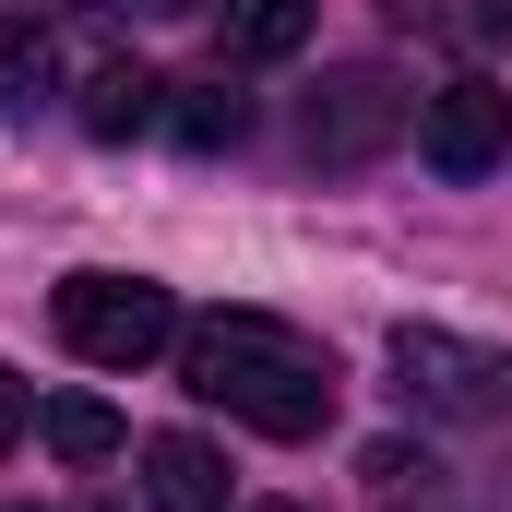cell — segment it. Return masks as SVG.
Listing matches in <instances>:
<instances>
[{"instance_id": "cell-1", "label": "cell", "mask_w": 512, "mask_h": 512, "mask_svg": "<svg viewBox=\"0 0 512 512\" xmlns=\"http://www.w3.org/2000/svg\"><path fill=\"white\" fill-rule=\"evenodd\" d=\"M179 382L203 405H227L262 441H310L334 417V358L262 310H215V322H179Z\"/></svg>"}, {"instance_id": "cell-2", "label": "cell", "mask_w": 512, "mask_h": 512, "mask_svg": "<svg viewBox=\"0 0 512 512\" xmlns=\"http://www.w3.org/2000/svg\"><path fill=\"white\" fill-rule=\"evenodd\" d=\"M48 322H60V346L96 358V370H143V358L179 346V298L143 286V274H72V286L48 298Z\"/></svg>"}, {"instance_id": "cell-3", "label": "cell", "mask_w": 512, "mask_h": 512, "mask_svg": "<svg viewBox=\"0 0 512 512\" xmlns=\"http://www.w3.org/2000/svg\"><path fill=\"white\" fill-rule=\"evenodd\" d=\"M393 370H405V405H429V417H453V429L512 417V358L441 334V322H405V334H393Z\"/></svg>"}, {"instance_id": "cell-4", "label": "cell", "mask_w": 512, "mask_h": 512, "mask_svg": "<svg viewBox=\"0 0 512 512\" xmlns=\"http://www.w3.org/2000/svg\"><path fill=\"white\" fill-rule=\"evenodd\" d=\"M417 120V96L393 84L382 60H346V72H322V96H310V167H370L393 155Z\"/></svg>"}, {"instance_id": "cell-5", "label": "cell", "mask_w": 512, "mask_h": 512, "mask_svg": "<svg viewBox=\"0 0 512 512\" xmlns=\"http://www.w3.org/2000/svg\"><path fill=\"white\" fill-rule=\"evenodd\" d=\"M417 155H429L441 179H477V167H501V155H512V96L489 84V72L441 84V96L417 108Z\"/></svg>"}, {"instance_id": "cell-6", "label": "cell", "mask_w": 512, "mask_h": 512, "mask_svg": "<svg viewBox=\"0 0 512 512\" xmlns=\"http://www.w3.org/2000/svg\"><path fill=\"white\" fill-rule=\"evenodd\" d=\"M143 501H155V512H227V453L191 441V429L143 441Z\"/></svg>"}, {"instance_id": "cell-7", "label": "cell", "mask_w": 512, "mask_h": 512, "mask_svg": "<svg viewBox=\"0 0 512 512\" xmlns=\"http://www.w3.org/2000/svg\"><path fill=\"white\" fill-rule=\"evenodd\" d=\"M155 96H167V84H155L143 60H108V72L84 84V131H96V143H131V131H155Z\"/></svg>"}, {"instance_id": "cell-8", "label": "cell", "mask_w": 512, "mask_h": 512, "mask_svg": "<svg viewBox=\"0 0 512 512\" xmlns=\"http://www.w3.org/2000/svg\"><path fill=\"white\" fill-rule=\"evenodd\" d=\"M36 429H48L60 465H108V453H120V405H108V393H60Z\"/></svg>"}, {"instance_id": "cell-9", "label": "cell", "mask_w": 512, "mask_h": 512, "mask_svg": "<svg viewBox=\"0 0 512 512\" xmlns=\"http://www.w3.org/2000/svg\"><path fill=\"white\" fill-rule=\"evenodd\" d=\"M227 48L239 60H298L310 48V0H227Z\"/></svg>"}, {"instance_id": "cell-10", "label": "cell", "mask_w": 512, "mask_h": 512, "mask_svg": "<svg viewBox=\"0 0 512 512\" xmlns=\"http://www.w3.org/2000/svg\"><path fill=\"white\" fill-rule=\"evenodd\" d=\"M48 84V12H0V108H24Z\"/></svg>"}, {"instance_id": "cell-11", "label": "cell", "mask_w": 512, "mask_h": 512, "mask_svg": "<svg viewBox=\"0 0 512 512\" xmlns=\"http://www.w3.org/2000/svg\"><path fill=\"white\" fill-rule=\"evenodd\" d=\"M239 131H251V96H227V84H203V96L179 108V143H191V155H227Z\"/></svg>"}, {"instance_id": "cell-12", "label": "cell", "mask_w": 512, "mask_h": 512, "mask_svg": "<svg viewBox=\"0 0 512 512\" xmlns=\"http://www.w3.org/2000/svg\"><path fill=\"white\" fill-rule=\"evenodd\" d=\"M24 417H36V405H24V382H12V370H0V453L24 441Z\"/></svg>"}, {"instance_id": "cell-13", "label": "cell", "mask_w": 512, "mask_h": 512, "mask_svg": "<svg viewBox=\"0 0 512 512\" xmlns=\"http://www.w3.org/2000/svg\"><path fill=\"white\" fill-rule=\"evenodd\" d=\"M131 12H203V0H131Z\"/></svg>"}, {"instance_id": "cell-14", "label": "cell", "mask_w": 512, "mask_h": 512, "mask_svg": "<svg viewBox=\"0 0 512 512\" xmlns=\"http://www.w3.org/2000/svg\"><path fill=\"white\" fill-rule=\"evenodd\" d=\"M393 12H429V0H393Z\"/></svg>"}, {"instance_id": "cell-15", "label": "cell", "mask_w": 512, "mask_h": 512, "mask_svg": "<svg viewBox=\"0 0 512 512\" xmlns=\"http://www.w3.org/2000/svg\"><path fill=\"white\" fill-rule=\"evenodd\" d=\"M262 512H298V501H262Z\"/></svg>"}]
</instances>
